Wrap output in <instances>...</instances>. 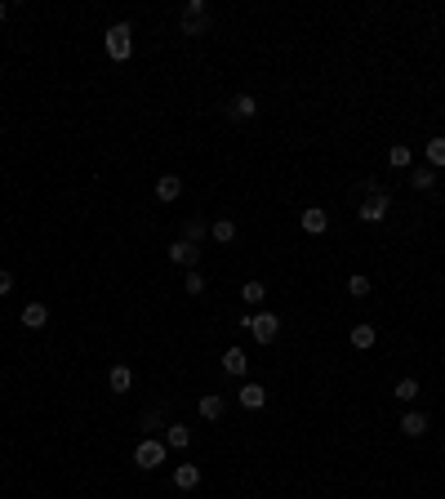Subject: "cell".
<instances>
[{
	"label": "cell",
	"mask_w": 445,
	"mask_h": 499,
	"mask_svg": "<svg viewBox=\"0 0 445 499\" xmlns=\"http://www.w3.org/2000/svg\"><path fill=\"white\" fill-rule=\"evenodd\" d=\"M174 486L178 491H196V486H201V468L196 464H178L174 468Z\"/></svg>",
	"instance_id": "9"
},
{
	"label": "cell",
	"mask_w": 445,
	"mask_h": 499,
	"mask_svg": "<svg viewBox=\"0 0 445 499\" xmlns=\"http://www.w3.org/2000/svg\"><path fill=\"white\" fill-rule=\"evenodd\" d=\"M201 419H223V397H201Z\"/></svg>",
	"instance_id": "19"
},
{
	"label": "cell",
	"mask_w": 445,
	"mask_h": 499,
	"mask_svg": "<svg viewBox=\"0 0 445 499\" xmlns=\"http://www.w3.org/2000/svg\"><path fill=\"white\" fill-rule=\"evenodd\" d=\"M374 326H352V348H361V352H370L374 348Z\"/></svg>",
	"instance_id": "17"
},
{
	"label": "cell",
	"mask_w": 445,
	"mask_h": 499,
	"mask_svg": "<svg viewBox=\"0 0 445 499\" xmlns=\"http://www.w3.org/2000/svg\"><path fill=\"white\" fill-rule=\"evenodd\" d=\"M107 383H111V392H129L134 388V370H129V365H111Z\"/></svg>",
	"instance_id": "11"
},
{
	"label": "cell",
	"mask_w": 445,
	"mask_h": 499,
	"mask_svg": "<svg viewBox=\"0 0 445 499\" xmlns=\"http://www.w3.org/2000/svg\"><path fill=\"white\" fill-rule=\"evenodd\" d=\"M210 237L219 241V246H227V241H236V223H232V219H219V223L210 228Z\"/></svg>",
	"instance_id": "18"
},
{
	"label": "cell",
	"mask_w": 445,
	"mask_h": 499,
	"mask_svg": "<svg viewBox=\"0 0 445 499\" xmlns=\"http://www.w3.org/2000/svg\"><path fill=\"white\" fill-rule=\"evenodd\" d=\"M347 295H352V299H365V295H370V281H365L361 272H356V277H347Z\"/></svg>",
	"instance_id": "25"
},
{
	"label": "cell",
	"mask_w": 445,
	"mask_h": 499,
	"mask_svg": "<svg viewBox=\"0 0 445 499\" xmlns=\"http://www.w3.org/2000/svg\"><path fill=\"white\" fill-rule=\"evenodd\" d=\"M263 295H268V286H263V281H250V286H241V299H245V304H263Z\"/></svg>",
	"instance_id": "22"
},
{
	"label": "cell",
	"mask_w": 445,
	"mask_h": 499,
	"mask_svg": "<svg viewBox=\"0 0 445 499\" xmlns=\"http://www.w3.org/2000/svg\"><path fill=\"white\" fill-rule=\"evenodd\" d=\"M396 397H401V401H414V397H419V379H401V383H396Z\"/></svg>",
	"instance_id": "26"
},
{
	"label": "cell",
	"mask_w": 445,
	"mask_h": 499,
	"mask_svg": "<svg viewBox=\"0 0 445 499\" xmlns=\"http://www.w3.org/2000/svg\"><path fill=\"white\" fill-rule=\"evenodd\" d=\"M178 192H183V178H178V174L156 178V196H160V201H178Z\"/></svg>",
	"instance_id": "12"
},
{
	"label": "cell",
	"mask_w": 445,
	"mask_h": 499,
	"mask_svg": "<svg viewBox=\"0 0 445 499\" xmlns=\"http://www.w3.org/2000/svg\"><path fill=\"white\" fill-rule=\"evenodd\" d=\"M245 330L259 339V343H272L281 335V317L276 312H254V317H245Z\"/></svg>",
	"instance_id": "1"
},
{
	"label": "cell",
	"mask_w": 445,
	"mask_h": 499,
	"mask_svg": "<svg viewBox=\"0 0 445 499\" xmlns=\"http://www.w3.org/2000/svg\"><path fill=\"white\" fill-rule=\"evenodd\" d=\"M245 365H250V357H245L241 348H227L223 352V370L227 374H245Z\"/></svg>",
	"instance_id": "14"
},
{
	"label": "cell",
	"mask_w": 445,
	"mask_h": 499,
	"mask_svg": "<svg viewBox=\"0 0 445 499\" xmlns=\"http://www.w3.org/2000/svg\"><path fill=\"white\" fill-rule=\"evenodd\" d=\"M169 259H174L178 268H187V272H192V268H196V259H201V250H196V246H187V241H174V246H169Z\"/></svg>",
	"instance_id": "7"
},
{
	"label": "cell",
	"mask_w": 445,
	"mask_h": 499,
	"mask_svg": "<svg viewBox=\"0 0 445 499\" xmlns=\"http://www.w3.org/2000/svg\"><path fill=\"white\" fill-rule=\"evenodd\" d=\"M325 228H329V214L321 210V205H312V210H303V232H312V237H321Z\"/></svg>",
	"instance_id": "8"
},
{
	"label": "cell",
	"mask_w": 445,
	"mask_h": 499,
	"mask_svg": "<svg viewBox=\"0 0 445 499\" xmlns=\"http://www.w3.org/2000/svg\"><path fill=\"white\" fill-rule=\"evenodd\" d=\"M201 290H205V277H201V272H187V295H201Z\"/></svg>",
	"instance_id": "27"
},
{
	"label": "cell",
	"mask_w": 445,
	"mask_h": 499,
	"mask_svg": "<svg viewBox=\"0 0 445 499\" xmlns=\"http://www.w3.org/2000/svg\"><path fill=\"white\" fill-rule=\"evenodd\" d=\"M401 432H405V437H423V432H428V415H419V410H410V415L401 419Z\"/></svg>",
	"instance_id": "15"
},
{
	"label": "cell",
	"mask_w": 445,
	"mask_h": 499,
	"mask_svg": "<svg viewBox=\"0 0 445 499\" xmlns=\"http://www.w3.org/2000/svg\"><path fill=\"white\" fill-rule=\"evenodd\" d=\"M410 178H414V187H419V192H428V187L437 183V174H432V165H419V169H414Z\"/></svg>",
	"instance_id": "23"
},
{
	"label": "cell",
	"mask_w": 445,
	"mask_h": 499,
	"mask_svg": "<svg viewBox=\"0 0 445 499\" xmlns=\"http://www.w3.org/2000/svg\"><path fill=\"white\" fill-rule=\"evenodd\" d=\"M5 18H9V5H5V0H0V23H5Z\"/></svg>",
	"instance_id": "30"
},
{
	"label": "cell",
	"mask_w": 445,
	"mask_h": 499,
	"mask_svg": "<svg viewBox=\"0 0 445 499\" xmlns=\"http://www.w3.org/2000/svg\"><path fill=\"white\" fill-rule=\"evenodd\" d=\"M45 321H50V308L45 304H27L23 308V326L27 330H45Z\"/></svg>",
	"instance_id": "10"
},
{
	"label": "cell",
	"mask_w": 445,
	"mask_h": 499,
	"mask_svg": "<svg viewBox=\"0 0 445 499\" xmlns=\"http://www.w3.org/2000/svg\"><path fill=\"white\" fill-rule=\"evenodd\" d=\"M241 406L245 410H263V406H268V392H263L259 383H245V388H241Z\"/></svg>",
	"instance_id": "13"
},
{
	"label": "cell",
	"mask_w": 445,
	"mask_h": 499,
	"mask_svg": "<svg viewBox=\"0 0 445 499\" xmlns=\"http://www.w3.org/2000/svg\"><path fill=\"white\" fill-rule=\"evenodd\" d=\"M9 290H14V277H9V272H5V268H0V299H5V295H9Z\"/></svg>",
	"instance_id": "29"
},
{
	"label": "cell",
	"mask_w": 445,
	"mask_h": 499,
	"mask_svg": "<svg viewBox=\"0 0 445 499\" xmlns=\"http://www.w3.org/2000/svg\"><path fill=\"white\" fill-rule=\"evenodd\" d=\"M361 219L365 223H383L387 219V192H383V187L370 192V201H361Z\"/></svg>",
	"instance_id": "6"
},
{
	"label": "cell",
	"mask_w": 445,
	"mask_h": 499,
	"mask_svg": "<svg viewBox=\"0 0 445 499\" xmlns=\"http://www.w3.org/2000/svg\"><path fill=\"white\" fill-rule=\"evenodd\" d=\"M205 232H210V228H205L201 219H187V228H183V241H187V246H196V241H201Z\"/></svg>",
	"instance_id": "24"
},
{
	"label": "cell",
	"mask_w": 445,
	"mask_h": 499,
	"mask_svg": "<svg viewBox=\"0 0 445 499\" xmlns=\"http://www.w3.org/2000/svg\"><path fill=\"white\" fill-rule=\"evenodd\" d=\"M428 165L432 169H445V138H432V143H428Z\"/></svg>",
	"instance_id": "21"
},
{
	"label": "cell",
	"mask_w": 445,
	"mask_h": 499,
	"mask_svg": "<svg viewBox=\"0 0 445 499\" xmlns=\"http://www.w3.org/2000/svg\"><path fill=\"white\" fill-rule=\"evenodd\" d=\"M134 464H138V468H160V464H165V441H156V437L138 441V450H134Z\"/></svg>",
	"instance_id": "4"
},
{
	"label": "cell",
	"mask_w": 445,
	"mask_h": 499,
	"mask_svg": "<svg viewBox=\"0 0 445 499\" xmlns=\"http://www.w3.org/2000/svg\"><path fill=\"white\" fill-rule=\"evenodd\" d=\"M227 116L232 120H254L259 116V98H254V94H236V98L227 103Z\"/></svg>",
	"instance_id": "5"
},
{
	"label": "cell",
	"mask_w": 445,
	"mask_h": 499,
	"mask_svg": "<svg viewBox=\"0 0 445 499\" xmlns=\"http://www.w3.org/2000/svg\"><path fill=\"white\" fill-rule=\"evenodd\" d=\"M183 32H187V36H201V32H210V9H205V0H187Z\"/></svg>",
	"instance_id": "3"
},
{
	"label": "cell",
	"mask_w": 445,
	"mask_h": 499,
	"mask_svg": "<svg viewBox=\"0 0 445 499\" xmlns=\"http://www.w3.org/2000/svg\"><path fill=\"white\" fill-rule=\"evenodd\" d=\"M187 441H192V428H183V423H169V428H165V446L183 450Z\"/></svg>",
	"instance_id": "16"
},
{
	"label": "cell",
	"mask_w": 445,
	"mask_h": 499,
	"mask_svg": "<svg viewBox=\"0 0 445 499\" xmlns=\"http://www.w3.org/2000/svg\"><path fill=\"white\" fill-rule=\"evenodd\" d=\"M143 423H147V428H151V432H156V428H160V423H165V410H160V406H156V410H147V415H143Z\"/></svg>",
	"instance_id": "28"
},
{
	"label": "cell",
	"mask_w": 445,
	"mask_h": 499,
	"mask_svg": "<svg viewBox=\"0 0 445 499\" xmlns=\"http://www.w3.org/2000/svg\"><path fill=\"white\" fill-rule=\"evenodd\" d=\"M414 161V156H410V147H405V143H396V147H387V165H396V169H405V165H410Z\"/></svg>",
	"instance_id": "20"
},
{
	"label": "cell",
	"mask_w": 445,
	"mask_h": 499,
	"mask_svg": "<svg viewBox=\"0 0 445 499\" xmlns=\"http://www.w3.org/2000/svg\"><path fill=\"white\" fill-rule=\"evenodd\" d=\"M107 54L116 63H125L129 54H134V41H129V23H116V27H107Z\"/></svg>",
	"instance_id": "2"
}]
</instances>
